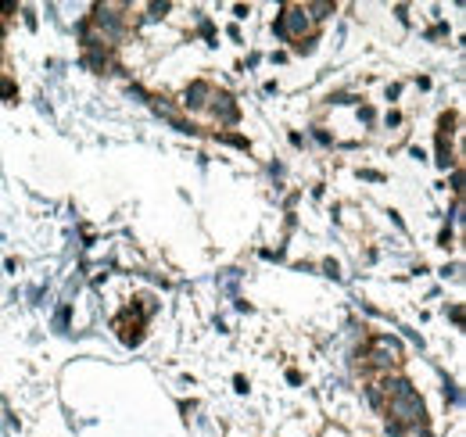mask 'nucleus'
<instances>
[{"instance_id":"f03ea898","label":"nucleus","mask_w":466,"mask_h":437,"mask_svg":"<svg viewBox=\"0 0 466 437\" xmlns=\"http://www.w3.org/2000/svg\"><path fill=\"white\" fill-rule=\"evenodd\" d=\"M309 29V18H305V8H287L280 15V22H277V33L291 36V39H302Z\"/></svg>"},{"instance_id":"f257e3e1","label":"nucleus","mask_w":466,"mask_h":437,"mask_svg":"<svg viewBox=\"0 0 466 437\" xmlns=\"http://www.w3.org/2000/svg\"><path fill=\"white\" fill-rule=\"evenodd\" d=\"M370 366H377V369H391L398 359H402V348H398V341H391V337H377L373 344H370Z\"/></svg>"}]
</instances>
